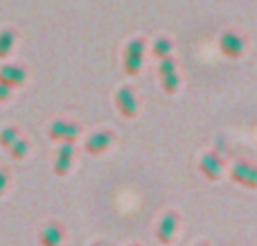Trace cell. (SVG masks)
<instances>
[{
  "instance_id": "6da1fadb",
  "label": "cell",
  "mask_w": 257,
  "mask_h": 246,
  "mask_svg": "<svg viewBox=\"0 0 257 246\" xmlns=\"http://www.w3.org/2000/svg\"><path fill=\"white\" fill-rule=\"evenodd\" d=\"M84 134L81 125L77 120H68V117H59V120L50 122L48 136L54 143H75L79 136Z\"/></svg>"
},
{
  "instance_id": "7a4b0ae2",
  "label": "cell",
  "mask_w": 257,
  "mask_h": 246,
  "mask_svg": "<svg viewBox=\"0 0 257 246\" xmlns=\"http://www.w3.org/2000/svg\"><path fill=\"white\" fill-rule=\"evenodd\" d=\"M230 181L239 188H246V190H257V163L255 161H237L235 165L230 167Z\"/></svg>"
},
{
  "instance_id": "3957f363",
  "label": "cell",
  "mask_w": 257,
  "mask_h": 246,
  "mask_svg": "<svg viewBox=\"0 0 257 246\" xmlns=\"http://www.w3.org/2000/svg\"><path fill=\"white\" fill-rule=\"evenodd\" d=\"M145 39H133L128 41L126 50H124V59H122V66H124V72L128 77L140 75L142 70V61H145Z\"/></svg>"
},
{
  "instance_id": "277c9868",
  "label": "cell",
  "mask_w": 257,
  "mask_h": 246,
  "mask_svg": "<svg viewBox=\"0 0 257 246\" xmlns=\"http://www.w3.org/2000/svg\"><path fill=\"white\" fill-rule=\"evenodd\" d=\"M115 143V131L111 129H97L93 134H88V138L84 140V149L90 156H102L111 149V145Z\"/></svg>"
},
{
  "instance_id": "5b68a950",
  "label": "cell",
  "mask_w": 257,
  "mask_h": 246,
  "mask_svg": "<svg viewBox=\"0 0 257 246\" xmlns=\"http://www.w3.org/2000/svg\"><path fill=\"white\" fill-rule=\"evenodd\" d=\"M226 170V161L219 152H205L203 156L199 158V172L203 179L208 181H219Z\"/></svg>"
},
{
  "instance_id": "8992f818",
  "label": "cell",
  "mask_w": 257,
  "mask_h": 246,
  "mask_svg": "<svg viewBox=\"0 0 257 246\" xmlns=\"http://www.w3.org/2000/svg\"><path fill=\"white\" fill-rule=\"evenodd\" d=\"M178 226H181V217H178L176 210H167L163 217H160L158 226H156V239H158L163 246L172 244L174 237L178 233Z\"/></svg>"
},
{
  "instance_id": "52a82bcc",
  "label": "cell",
  "mask_w": 257,
  "mask_h": 246,
  "mask_svg": "<svg viewBox=\"0 0 257 246\" xmlns=\"http://www.w3.org/2000/svg\"><path fill=\"white\" fill-rule=\"evenodd\" d=\"M66 239V226L57 219L45 221L39 228V244L41 246H61Z\"/></svg>"
},
{
  "instance_id": "ba28073f",
  "label": "cell",
  "mask_w": 257,
  "mask_h": 246,
  "mask_svg": "<svg viewBox=\"0 0 257 246\" xmlns=\"http://www.w3.org/2000/svg\"><path fill=\"white\" fill-rule=\"evenodd\" d=\"M219 50L228 59H239L246 50V39L241 34H237V32H223L219 36Z\"/></svg>"
},
{
  "instance_id": "9c48e42d",
  "label": "cell",
  "mask_w": 257,
  "mask_h": 246,
  "mask_svg": "<svg viewBox=\"0 0 257 246\" xmlns=\"http://www.w3.org/2000/svg\"><path fill=\"white\" fill-rule=\"evenodd\" d=\"M115 106L126 120H131V117L138 115V95H136V90H133V86L126 84V86H122V88H117Z\"/></svg>"
},
{
  "instance_id": "30bf717a",
  "label": "cell",
  "mask_w": 257,
  "mask_h": 246,
  "mask_svg": "<svg viewBox=\"0 0 257 246\" xmlns=\"http://www.w3.org/2000/svg\"><path fill=\"white\" fill-rule=\"evenodd\" d=\"M75 143H59V149L54 154V174L57 176H66L72 170V161H75Z\"/></svg>"
},
{
  "instance_id": "8fae6325",
  "label": "cell",
  "mask_w": 257,
  "mask_h": 246,
  "mask_svg": "<svg viewBox=\"0 0 257 246\" xmlns=\"http://www.w3.org/2000/svg\"><path fill=\"white\" fill-rule=\"evenodd\" d=\"M27 79V72L23 66H16V63H5L3 68H0V84L9 86V88H18V86H23Z\"/></svg>"
},
{
  "instance_id": "7c38bea8",
  "label": "cell",
  "mask_w": 257,
  "mask_h": 246,
  "mask_svg": "<svg viewBox=\"0 0 257 246\" xmlns=\"http://www.w3.org/2000/svg\"><path fill=\"white\" fill-rule=\"evenodd\" d=\"M7 152H9V156H12L14 161H23V158L30 154V140H27L25 136H21V138H18L16 143L7 149Z\"/></svg>"
},
{
  "instance_id": "4fadbf2b",
  "label": "cell",
  "mask_w": 257,
  "mask_h": 246,
  "mask_svg": "<svg viewBox=\"0 0 257 246\" xmlns=\"http://www.w3.org/2000/svg\"><path fill=\"white\" fill-rule=\"evenodd\" d=\"M14 43H16V36H14L12 30H3L0 32V59H7L14 50Z\"/></svg>"
},
{
  "instance_id": "5bb4252c",
  "label": "cell",
  "mask_w": 257,
  "mask_h": 246,
  "mask_svg": "<svg viewBox=\"0 0 257 246\" xmlns=\"http://www.w3.org/2000/svg\"><path fill=\"white\" fill-rule=\"evenodd\" d=\"M160 86H163V90L167 95H174L178 90V86H181V77H178V72H167V75H160Z\"/></svg>"
},
{
  "instance_id": "9a60e30c",
  "label": "cell",
  "mask_w": 257,
  "mask_h": 246,
  "mask_svg": "<svg viewBox=\"0 0 257 246\" xmlns=\"http://www.w3.org/2000/svg\"><path fill=\"white\" fill-rule=\"evenodd\" d=\"M21 136L23 134H21V129H18V127H5V129L0 131V147L9 149L18 138H21Z\"/></svg>"
},
{
  "instance_id": "2e32d148",
  "label": "cell",
  "mask_w": 257,
  "mask_h": 246,
  "mask_svg": "<svg viewBox=\"0 0 257 246\" xmlns=\"http://www.w3.org/2000/svg\"><path fill=\"white\" fill-rule=\"evenodd\" d=\"M172 48H174L172 41L165 39V36H160V39H156V41H154V57H156V59L169 57V54H172Z\"/></svg>"
},
{
  "instance_id": "e0dca14e",
  "label": "cell",
  "mask_w": 257,
  "mask_h": 246,
  "mask_svg": "<svg viewBox=\"0 0 257 246\" xmlns=\"http://www.w3.org/2000/svg\"><path fill=\"white\" fill-rule=\"evenodd\" d=\"M7 188H9V172L5 167H0V197L7 192Z\"/></svg>"
},
{
  "instance_id": "ac0fdd59",
  "label": "cell",
  "mask_w": 257,
  "mask_h": 246,
  "mask_svg": "<svg viewBox=\"0 0 257 246\" xmlns=\"http://www.w3.org/2000/svg\"><path fill=\"white\" fill-rule=\"evenodd\" d=\"M90 246H111V244H108V242H104V239H97V242H93Z\"/></svg>"
},
{
  "instance_id": "d6986e66",
  "label": "cell",
  "mask_w": 257,
  "mask_h": 246,
  "mask_svg": "<svg viewBox=\"0 0 257 246\" xmlns=\"http://www.w3.org/2000/svg\"><path fill=\"white\" fill-rule=\"evenodd\" d=\"M194 246H210V244H208V242H196Z\"/></svg>"
},
{
  "instance_id": "ffe728a7",
  "label": "cell",
  "mask_w": 257,
  "mask_h": 246,
  "mask_svg": "<svg viewBox=\"0 0 257 246\" xmlns=\"http://www.w3.org/2000/svg\"><path fill=\"white\" fill-rule=\"evenodd\" d=\"M128 246H142V244H128Z\"/></svg>"
}]
</instances>
